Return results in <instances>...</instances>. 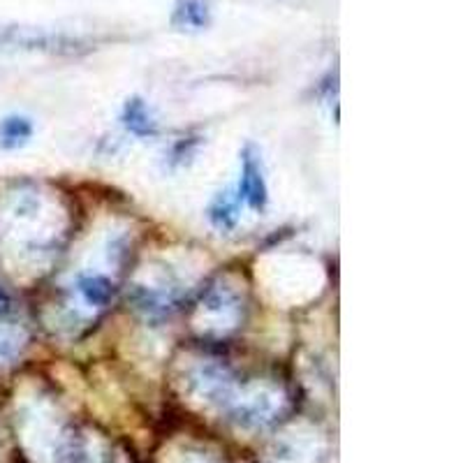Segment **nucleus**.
<instances>
[{
    "label": "nucleus",
    "mask_w": 463,
    "mask_h": 463,
    "mask_svg": "<svg viewBox=\"0 0 463 463\" xmlns=\"http://www.w3.org/2000/svg\"><path fill=\"white\" fill-rule=\"evenodd\" d=\"M239 195L253 211H264L269 202L267 181H264L262 160L255 146H246L241 153V184Z\"/></svg>",
    "instance_id": "1"
},
{
    "label": "nucleus",
    "mask_w": 463,
    "mask_h": 463,
    "mask_svg": "<svg viewBox=\"0 0 463 463\" xmlns=\"http://www.w3.org/2000/svg\"><path fill=\"white\" fill-rule=\"evenodd\" d=\"M123 123L137 137L156 135V121H153L151 109H148V105L142 98H132V100L126 102V107H123Z\"/></svg>",
    "instance_id": "2"
},
{
    "label": "nucleus",
    "mask_w": 463,
    "mask_h": 463,
    "mask_svg": "<svg viewBox=\"0 0 463 463\" xmlns=\"http://www.w3.org/2000/svg\"><path fill=\"white\" fill-rule=\"evenodd\" d=\"M33 123L26 116H5L0 121V146L3 148H19L31 139Z\"/></svg>",
    "instance_id": "3"
},
{
    "label": "nucleus",
    "mask_w": 463,
    "mask_h": 463,
    "mask_svg": "<svg viewBox=\"0 0 463 463\" xmlns=\"http://www.w3.org/2000/svg\"><path fill=\"white\" fill-rule=\"evenodd\" d=\"M77 288H80L86 304L90 306H107L114 297V283L105 276H84V279H80Z\"/></svg>",
    "instance_id": "4"
},
{
    "label": "nucleus",
    "mask_w": 463,
    "mask_h": 463,
    "mask_svg": "<svg viewBox=\"0 0 463 463\" xmlns=\"http://www.w3.org/2000/svg\"><path fill=\"white\" fill-rule=\"evenodd\" d=\"M209 218L218 230H232L239 221V202L230 193H221L209 206Z\"/></svg>",
    "instance_id": "5"
},
{
    "label": "nucleus",
    "mask_w": 463,
    "mask_h": 463,
    "mask_svg": "<svg viewBox=\"0 0 463 463\" xmlns=\"http://www.w3.org/2000/svg\"><path fill=\"white\" fill-rule=\"evenodd\" d=\"M176 22L181 26L204 28L209 24V10L202 0H181V5L176 7Z\"/></svg>",
    "instance_id": "6"
},
{
    "label": "nucleus",
    "mask_w": 463,
    "mask_h": 463,
    "mask_svg": "<svg viewBox=\"0 0 463 463\" xmlns=\"http://www.w3.org/2000/svg\"><path fill=\"white\" fill-rule=\"evenodd\" d=\"M12 350H14V347H12V341H10V338L0 336V359L10 357Z\"/></svg>",
    "instance_id": "7"
},
{
    "label": "nucleus",
    "mask_w": 463,
    "mask_h": 463,
    "mask_svg": "<svg viewBox=\"0 0 463 463\" xmlns=\"http://www.w3.org/2000/svg\"><path fill=\"white\" fill-rule=\"evenodd\" d=\"M7 311H10V297H7L5 292L0 289V316H3V313H7Z\"/></svg>",
    "instance_id": "8"
}]
</instances>
